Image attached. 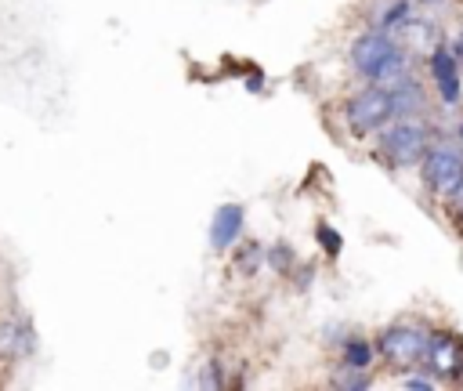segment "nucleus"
Segmentation results:
<instances>
[{"instance_id": "obj_5", "label": "nucleus", "mask_w": 463, "mask_h": 391, "mask_svg": "<svg viewBox=\"0 0 463 391\" xmlns=\"http://www.w3.org/2000/svg\"><path fill=\"white\" fill-rule=\"evenodd\" d=\"M376 362L391 369V377L423 366V351H427V326L420 322H387L376 337Z\"/></svg>"}, {"instance_id": "obj_18", "label": "nucleus", "mask_w": 463, "mask_h": 391, "mask_svg": "<svg viewBox=\"0 0 463 391\" xmlns=\"http://www.w3.org/2000/svg\"><path fill=\"white\" fill-rule=\"evenodd\" d=\"M394 380H398V387H405V391H438V387H441V384H438L423 366L405 369V373H398Z\"/></svg>"}, {"instance_id": "obj_11", "label": "nucleus", "mask_w": 463, "mask_h": 391, "mask_svg": "<svg viewBox=\"0 0 463 391\" xmlns=\"http://www.w3.org/2000/svg\"><path fill=\"white\" fill-rule=\"evenodd\" d=\"M391 94V116H430V105H434V94L427 87V80L416 72L409 80H402L398 87L387 91Z\"/></svg>"}, {"instance_id": "obj_14", "label": "nucleus", "mask_w": 463, "mask_h": 391, "mask_svg": "<svg viewBox=\"0 0 463 391\" xmlns=\"http://www.w3.org/2000/svg\"><path fill=\"white\" fill-rule=\"evenodd\" d=\"M228 253H232V268L239 275H257L264 268V243H257V239H246L242 235Z\"/></svg>"}, {"instance_id": "obj_20", "label": "nucleus", "mask_w": 463, "mask_h": 391, "mask_svg": "<svg viewBox=\"0 0 463 391\" xmlns=\"http://www.w3.org/2000/svg\"><path fill=\"white\" fill-rule=\"evenodd\" d=\"M441 214H445V221L452 224V232L463 235V185L456 188V196H452L449 203H441Z\"/></svg>"}, {"instance_id": "obj_22", "label": "nucleus", "mask_w": 463, "mask_h": 391, "mask_svg": "<svg viewBox=\"0 0 463 391\" xmlns=\"http://www.w3.org/2000/svg\"><path fill=\"white\" fill-rule=\"evenodd\" d=\"M449 4H456V0H416V7H427V11H441Z\"/></svg>"}, {"instance_id": "obj_4", "label": "nucleus", "mask_w": 463, "mask_h": 391, "mask_svg": "<svg viewBox=\"0 0 463 391\" xmlns=\"http://www.w3.org/2000/svg\"><path fill=\"white\" fill-rule=\"evenodd\" d=\"M336 116H340V127H344V134H347L351 141L369 145L373 134H376L383 123L394 119V116H391V94H387V87H380V83H358V87L336 105Z\"/></svg>"}, {"instance_id": "obj_6", "label": "nucleus", "mask_w": 463, "mask_h": 391, "mask_svg": "<svg viewBox=\"0 0 463 391\" xmlns=\"http://www.w3.org/2000/svg\"><path fill=\"white\" fill-rule=\"evenodd\" d=\"M423 369L441 384H459L463 387V337L449 326H427V351H423Z\"/></svg>"}, {"instance_id": "obj_17", "label": "nucleus", "mask_w": 463, "mask_h": 391, "mask_svg": "<svg viewBox=\"0 0 463 391\" xmlns=\"http://www.w3.org/2000/svg\"><path fill=\"white\" fill-rule=\"evenodd\" d=\"M195 384L199 387H206V391H217V387H228V369H224V362L213 355V358H206L203 366H199V373H195Z\"/></svg>"}, {"instance_id": "obj_2", "label": "nucleus", "mask_w": 463, "mask_h": 391, "mask_svg": "<svg viewBox=\"0 0 463 391\" xmlns=\"http://www.w3.org/2000/svg\"><path fill=\"white\" fill-rule=\"evenodd\" d=\"M434 138H438V127L430 123V116H398L373 134L369 148L387 170L409 174L420 167V159Z\"/></svg>"}, {"instance_id": "obj_10", "label": "nucleus", "mask_w": 463, "mask_h": 391, "mask_svg": "<svg viewBox=\"0 0 463 391\" xmlns=\"http://www.w3.org/2000/svg\"><path fill=\"white\" fill-rule=\"evenodd\" d=\"M246 235V206L242 203H217V210H213V217H210V232H206V239H210V250L213 253H228L239 239Z\"/></svg>"}, {"instance_id": "obj_9", "label": "nucleus", "mask_w": 463, "mask_h": 391, "mask_svg": "<svg viewBox=\"0 0 463 391\" xmlns=\"http://www.w3.org/2000/svg\"><path fill=\"white\" fill-rule=\"evenodd\" d=\"M40 337L29 315H0V362L4 366H22L36 355Z\"/></svg>"}, {"instance_id": "obj_8", "label": "nucleus", "mask_w": 463, "mask_h": 391, "mask_svg": "<svg viewBox=\"0 0 463 391\" xmlns=\"http://www.w3.org/2000/svg\"><path fill=\"white\" fill-rule=\"evenodd\" d=\"M394 40H398V47L402 51H409L416 62H423L438 43H445V25L438 22V14L434 11H427V7H416L394 33H391Z\"/></svg>"}, {"instance_id": "obj_1", "label": "nucleus", "mask_w": 463, "mask_h": 391, "mask_svg": "<svg viewBox=\"0 0 463 391\" xmlns=\"http://www.w3.org/2000/svg\"><path fill=\"white\" fill-rule=\"evenodd\" d=\"M347 69L354 72L358 83H380V87H398L402 80L420 72V62L398 47V40L376 25H362L351 43H347Z\"/></svg>"}, {"instance_id": "obj_13", "label": "nucleus", "mask_w": 463, "mask_h": 391, "mask_svg": "<svg viewBox=\"0 0 463 391\" xmlns=\"http://www.w3.org/2000/svg\"><path fill=\"white\" fill-rule=\"evenodd\" d=\"M412 11H416V0H376V7L369 11V22L365 25H376L383 33H394Z\"/></svg>"}, {"instance_id": "obj_16", "label": "nucleus", "mask_w": 463, "mask_h": 391, "mask_svg": "<svg viewBox=\"0 0 463 391\" xmlns=\"http://www.w3.org/2000/svg\"><path fill=\"white\" fill-rule=\"evenodd\" d=\"M373 369H351V366H333L329 373V387H340V391H362V387H373Z\"/></svg>"}, {"instance_id": "obj_23", "label": "nucleus", "mask_w": 463, "mask_h": 391, "mask_svg": "<svg viewBox=\"0 0 463 391\" xmlns=\"http://www.w3.org/2000/svg\"><path fill=\"white\" fill-rule=\"evenodd\" d=\"M452 138H456V141H459V145H463V116H459V119H456V127H452Z\"/></svg>"}, {"instance_id": "obj_12", "label": "nucleus", "mask_w": 463, "mask_h": 391, "mask_svg": "<svg viewBox=\"0 0 463 391\" xmlns=\"http://www.w3.org/2000/svg\"><path fill=\"white\" fill-rule=\"evenodd\" d=\"M336 362L351 369H373L376 366V344L365 333H344L336 340Z\"/></svg>"}, {"instance_id": "obj_3", "label": "nucleus", "mask_w": 463, "mask_h": 391, "mask_svg": "<svg viewBox=\"0 0 463 391\" xmlns=\"http://www.w3.org/2000/svg\"><path fill=\"white\" fill-rule=\"evenodd\" d=\"M416 174H420L423 196H427L434 206L449 203V199L456 196V188L463 185V145H459L456 138H449V134L438 130V138L427 145V152H423Z\"/></svg>"}, {"instance_id": "obj_19", "label": "nucleus", "mask_w": 463, "mask_h": 391, "mask_svg": "<svg viewBox=\"0 0 463 391\" xmlns=\"http://www.w3.org/2000/svg\"><path fill=\"white\" fill-rule=\"evenodd\" d=\"M315 239H318V246H322L326 257H340L344 239H340V232H336L333 224H318V228H315Z\"/></svg>"}, {"instance_id": "obj_21", "label": "nucleus", "mask_w": 463, "mask_h": 391, "mask_svg": "<svg viewBox=\"0 0 463 391\" xmlns=\"http://www.w3.org/2000/svg\"><path fill=\"white\" fill-rule=\"evenodd\" d=\"M445 47H449V54L463 65V18H459L452 29H445Z\"/></svg>"}, {"instance_id": "obj_7", "label": "nucleus", "mask_w": 463, "mask_h": 391, "mask_svg": "<svg viewBox=\"0 0 463 391\" xmlns=\"http://www.w3.org/2000/svg\"><path fill=\"white\" fill-rule=\"evenodd\" d=\"M420 72H423V80H427L434 101H438L445 112L459 109V101H463V65L449 54L445 43H438V47L420 62Z\"/></svg>"}, {"instance_id": "obj_15", "label": "nucleus", "mask_w": 463, "mask_h": 391, "mask_svg": "<svg viewBox=\"0 0 463 391\" xmlns=\"http://www.w3.org/2000/svg\"><path fill=\"white\" fill-rule=\"evenodd\" d=\"M297 264H300V253L293 250V243L275 239V243H268V246H264V268H271L279 279H289Z\"/></svg>"}]
</instances>
